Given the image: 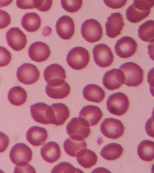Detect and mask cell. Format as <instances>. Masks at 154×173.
Returning <instances> with one entry per match:
<instances>
[{
  "label": "cell",
  "mask_w": 154,
  "mask_h": 173,
  "mask_svg": "<svg viewBox=\"0 0 154 173\" xmlns=\"http://www.w3.org/2000/svg\"><path fill=\"white\" fill-rule=\"evenodd\" d=\"M154 2L153 0H134L126 10L127 19L133 23L140 21L149 15Z\"/></svg>",
  "instance_id": "obj_1"
},
{
  "label": "cell",
  "mask_w": 154,
  "mask_h": 173,
  "mask_svg": "<svg viewBox=\"0 0 154 173\" xmlns=\"http://www.w3.org/2000/svg\"><path fill=\"white\" fill-rule=\"evenodd\" d=\"M119 69L123 72L125 77L124 84L130 87H136L140 84L143 79V72L137 64L131 62L122 64Z\"/></svg>",
  "instance_id": "obj_2"
},
{
  "label": "cell",
  "mask_w": 154,
  "mask_h": 173,
  "mask_svg": "<svg viewBox=\"0 0 154 173\" xmlns=\"http://www.w3.org/2000/svg\"><path fill=\"white\" fill-rule=\"evenodd\" d=\"M88 50L80 46L74 47L67 55L66 61L69 66L72 69L80 70L86 67L89 61Z\"/></svg>",
  "instance_id": "obj_3"
},
{
  "label": "cell",
  "mask_w": 154,
  "mask_h": 173,
  "mask_svg": "<svg viewBox=\"0 0 154 173\" xmlns=\"http://www.w3.org/2000/svg\"><path fill=\"white\" fill-rule=\"evenodd\" d=\"M129 102L127 96L124 93L118 92L109 96L106 103V108L111 114L117 116L126 113L129 106Z\"/></svg>",
  "instance_id": "obj_4"
},
{
  "label": "cell",
  "mask_w": 154,
  "mask_h": 173,
  "mask_svg": "<svg viewBox=\"0 0 154 173\" xmlns=\"http://www.w3.org/2000/svg\"><path fill=\"white\" fill-rule=\"evenodd\" d=\"M81 31L83 38L91 43L99 40L103 34L100 24L97 21L93 19H87L83 22L81 26Z\"/></svg>",
  "instance_id": "obj_5"
},
{
  "label": "cell",
  "mask_w": 154,
  "mask_h": 173,
  "mask_svg": "<svg viewBox=\"0 0 154 173\" xmlns=\"http://www.w3.org/2000/svg\"><path fill=\"white\" fill-rule=\"evenodd\" d=\"M45 92L48 96L54 99H61L67 96L70 91V87L64 80L54 79L48 81Z\"/></svg>",
  "instance_id": "obj_6"
},
{
  "label": "cell",
  "mask_w": 154,
  "mask_h": 173,
  "mask_svg": "<svg viewBox=\"0 0 154 173\" xmlns=\"http://www.w3.org/2000/svg\"><path fill=\"white\" fill-rule=\"evenodd\" d=\"M100 131L106 137L117 139L122 136L124 131V127L121 121L113 118L105 119L100 126Z\"/></svg>",
  "instance_id": "obj_7"
},
{
  "label": "cell",
  "mask_w": 154,
  "mask_h": 173,
  "mask_svg": "<svg viewBox=\"0 0 154 173\" xmlns=\"http://www.w3.org/2000/svg\"><path fill=\"white\" fill-rule=\"evenodd\" d=\"M69 114V109L65 104L53 103L49 107L48 120L50 124L60 125L68 118Z\"/></svg>",
  "instance_id": "obj_8"
},
{
  "label": "cell",
  "mask_w": 154,
  "mask_h": 173,
  "mask_svg": "<svg viewBox=\"0 0 154 173\" xmlns=\"http://www.w3.org/2000/svg\"><path fill=\"white\" fill-rule=\"evenodd\" d=\"M94 61L98 66L106 67L112 64L114 56L110 48L104 43H100L94 46L93 49Z\"/></svg>",
  "instance_id": "obj_9"
},
{
  "label": "cell",
  "mask_w": 154,
  "mask_h": 173,
  "mask_svg": "<svg viewBox=\"0 0 154 173\" xmlns=\"http://www.w3.org/2000/svg\"><path fill=\"white\" fill-rule=\"evenodd\" d=\"M16 76L20 82L26 85H31L39 79L40 72L34 64L25 63L18 68Z\"/></svg>",
  "instance_id": "obj_10"
},
{
  "label": "cell",
  "mask_w": 154,
  "mask_h": 173,
  "mask_svg": "<svg viewBox=\"0 0 154 173\" xmlns=\"http://www.w3.org/2000/svg\"><path fill=\"white\" fill-rule=\"evenodd\" d=\"M137 43L132 37L124 36L118 40L114 46L116 54L122 58H129L135 53L137 49Z\"/></svg>",
  "instance_id": "obj_11"
},
{
  "label": "cell",
  "mask_w": 154,
  "mask_h": 173,
  "mask_svg": "<svg viewBox=\"0 0 154 173\" xmlns=\"http://www.w3.org/2000/svg\"><path fill=\"white\" fill-rule=\"evenodd\" d=\"M87 122L84 119L79 117L72 118L67 124L66 131L70 136H80L87 138L90 133V130Z\"/></svg>",
  "instance_id": "obj_12"
},
{
  "label": "cell",
  "mask_w": 154,
  "mask_h": 173,
  "mask_svg": "<svg viewBox=\"0 0 154 173\" xmlns=\"http://www.w3.org/2000/svg\"><path fill=\"white\" fill-rule=\"evenodd\" d=\"M6 38L9 46L16 51L24 48L26 44V37L25 34L18 27H12L7 31Z\"/></svg>",
  "instance_id": "obj_13"
},
{
  "label": "cell",
  "mask_w": 154,
  "mask_h": 173,
  "mask_svg": "<svg viewBox=\"0 0 154 173\" xmlns=\"http://www.w3.org/2000/svg\"><path fill=\"white\" fill-rule=\"evenodd\" d=\"M124 75L119 69L113 68L106 72L102 79V83L106 89L110 90L119 88L124 84Z\"/></svg>",
  "instance_id": "obj_14"
},
{
  "label": "cell",
  "mask_w": 154,
  "mask_h": 173,
  "mask_svg": "<svg viewBox=\"0 0 154 173\" xmlns=\"http://www.w3.org/2000/svg\"><path fill=\"white\" fill-rule=\"evenodd\" d=\"M87 144L83 138L80 136H70L64 142V151L68 155L78 157L87 148Z\"/></svg>",
  "instance_id": "obj_15"
},
{
  "label": "cell",
  "mask_w": 154,
  "mask_h": 173,
  "mask_svg": "<svg viewBox=\"0 0 154 173\" xmlns=\"http://www.w3.org/2000/svg\"><path fill=\"white\" fill-rule=\"evenodd\" d=\"M32 152L31 149L25 144L18 143L11 148L9 153L11 161L14 164L23 161L29 162L32 159Z\"/></svg>",
  "instance_id": "obj_16"
},
{
  "label": "cell",
  "mask_w": 154,
  "mask_h": 173,
  "mask_svg": "<svg viewBox=\"0 0 154 173\" xmlns=\"http://www.w3.org/2000/svg\"><path fill=\"white\" fill-rule=\"evenodd\" d=\"M125 24L122 16L119 12L111 14L107 18L105 25L106 35L111 38H113L120 34Z\"/></svg>",
  "instance_id": "obj_17"
},
{
  "label": "cell",
  "mask_w": 154,
  "mask_h": 173,
  "mask_svg": "<svg viewBox=\"0 0 154 173\" xmlns=\"http://www.w3.org/2000/svg\"><path fill=\"white\" fill-rule=\"evenodd\" d=\"M50 51L48 45L43 42L37 41L32 44L29 47L28 54L29 58L37 62L46 60L50 54Z\"/></svg>",
  "instance_id": "obj_18"
},
{
  "label": "cell",
  "mask_w": 154,
  "mask_h": 173,
  "mask_svg": "<svg viewBox=\"0 0 154 173\" xmlns=\"http://www.w3.org/2000/svg\"><path fill=\"white\" fill-rule=\"evenodd\" d=\"M56 28L57 34L61 38L64 40L69 39L74 33L75 27L73 21L70 17L63 16L57 21Z\"/></svg>",
  "instance_id": "obj_19"
},
{
  "label": "cell",
  "mask_w": 154,
  "mask_h": 173,
  "mask_svg": "<svg viewBox=\"0 0 154 173\" xmlns=\"http://www.w3.org/2000/svg\"><path fill=\"white\" fill-rule=\"evenodd\" d=\"M103 116L102 112L98 107L88 105L83 107L80 111L79 117L85 120L89 126L97 124Z\"/></svg>",
  "instance_id": "obj_20"
},
{
  "label": "cell",
  "mask_w": 154,
  "mask_h": 173,
  "mask_svg": "<svg viewBox=\"0 0 154 173\" xmlns=\"http://www.w3.org/2000/svg\"><path fill=\"white\" fill-rule=\"evenodd\" d=\"M27 141L34 146L43 145L48 137L46 129L37 126H33L27 131L26 134Z\"/></svg>",
  "instance_id": "obj_21"
},
{
  "label": "cell",
  "mask_w": 154,
  "mask_h": 173,
  "mask_svg": "<svg viewBox=\"0 0 154 173\" xmlns=\"http://www.w3.org/2000/svg\"><path fill=\"white\" fill-rule=\"evenodd\" d=\"M42 159L49 163H53L60 158L61 151L58 145L55 142H49L45 144L40 150Z\"/></svg>",
  "instance_id": "obj_22"
},
{
  "label": "cell",
  "mask_w": 154,
  "mask_h": 173,
  "mask_svg": "<svg viewBox=\"0 0 154 173\" xmlns=\"http://www.w3.org/2000/svg\"><path fill=\"white\" fill-rule=\"evenodd\" d=\"M83 97L86 100L96 103H100L104 99V91L98 85L95 84L86 85L82 91Z\"/></svg>",
  "instance_id": "obj_23"
},
{
  "label": "cell",
  "mask_w": 154,
  "mask_h": 173,
  "mask_svg": "<svg viewBox=\"0 0 154 173\" xmlns=\"http://www.w3.org/2000/svg\"><path fill=\"white\" fill-rule=\"evenodd\" d=\"M49 106L40 102L35 103L30 106V112L33 119L36 122L44 124H49L47 118Z\"/></svg>",
  "instance_id": "obj_24"
},
{
  "label": "cell",
  "mask_w": 154,
  "mask_h": 173,
  "mask_svg": "<svg viewBox=\"0 0 154 173\" xmlns=\"http://www.w3.org/2000/svg\"><path fill=\"white\" fill-rule=\"evenodd\" d=\"M21 24L22 27L26 31L33 32L39 28L41 24V19L35 13H27L23 16Z\"/></svg>",
  "instance_id": "obj_25"
},
{
  "label": "cell",
  "mask_w": 154,
  "mask_h": 173,
  "mask_svg": "<svg viewBox=\"0 0 154 173\" xmlns=\"http://www.w3.org/2000/svg\"><path fill=\"white\" fill-rule=\"evenodd\" d=\"M138 155L143 161L150 162L154 158V143L150 140H144L141 142L137 148Z\"/></svg>",
  "instance_id": "obj_26"
},
{
  "label": "cell",
  "mask_w": 154,
  "mask_h": 173,
  "mask_svg": "<svg viewBox=\"0 0 154 173\" xmlns=\"http://www.w3.org/2000/svg\"><path fill=\"white\" fill-rule=\"evenodd\" d=\"M123 151L121 145L116 143H112L105 146L101 149L100 154L106 160H113L119 158Z\"/></svg>",
  "instance_id": "obj_27"
},
{
  "label": "cell",
  "mask_w": 154,
  "mask_h": 173,
  "mask_svg": "<svg viewBox=\"0 0 154 173\" xmlns=\"http://www.w3.org/2000/svg\"><path fill=\"white\" fill-rule=\"evenodd\" d=\"M8 99L12 105L20 106L24 103L27 99L26 91L22 88L15 86L11 88L8 94Z\"/></svg>",
  "instance_id": "obj_28"
},
{
  "label": "cell",
  "mask_w": 154,
  "mask_h": 173,
  "mask_svg": "<svg viewBox=\"0 0 154 173\" xmlns=\"http://www.w3.org/2000/svg\"><path fill=\"white\" fill-rule=\"evenodd\" d=\"M43 76L47 82L54 79L65 80L66 78L64 69L61 65L57 64H53L48 66L44 71Z\"/></svg>",
  "instance_id": "obj_29"
},
{
  "label": "cell",
  "mask_w": 154,
  "mask_h": 173,
  "mask_svg": "<svg viewBox=\"0 0 154 173\" xmlns=\"http://www.w3.org/2000/svg\"><path fill=\"white\" fill-rule=\"evenodd\" d=\"M138 35L143 41L153 42L154 39V21L149 20L147 21L139 27Z\"/></svg>",
  "instance_id": "obj_30"
},
{
  "label": "cell",
  "mask_w": 154,
  "mask_h": 173,
  "mask_svg": "<svg viewBox=\"0 0 154 173\" xmlns=\"http://www.w3.org/2000/svg\"><path fill=\"white\" fill-rule=\"evenodd\" d=\"M76 160L81 166L85 168L88 169L96 164L97 157L94 152L86 148L77 157Z\"/></svg>",
  "instance_id": "obj_31"
},
{
  "label": "cell",
  "mask_w": 154,
  "mask_h": 173,
  "mask_svg": "<svg viewBox=\"0 0 154 173\" xmlns=\"http://www.w3.org/2000/svg\"><path fill=\"white\" fill-rule=\"evenodd\" d=\"M82 172L80 169L74 167L69 163L66 162L60 163L55 166L52 170L51 173H75Z\"/></svg>",
  "instance_id": "obj_32"
},
{
  "label": "cell",
  "mask_w": 154,
  "mask_h": 173,
  "mask_svg": "<svg viewBox=\"0 0 154 173\" xmlns=\"http://www.w3.org/2000/svg\"><path fill=\"white\" fill-rule=\"evenodd\" d=\"M61 3L65 10L69 12L73 13L80 9L82 4V1L61 0Z\"/></svg>",
  "instance_id": "obj_33"
},
{
  "label": "cell",
  "mask_w": 154,
  "mask_h": 173,
  "mask_svg": "<svg viewBox=\"0 0 154 173\" xmlns=\"http://www.w3.org/2000/svg\"><path fill=\"white\" fill-rule=\"evenodd\" d=\"M11 59L10 52L5 48L0 46V67L8 65Z\"/></svg>",
  "instance_id": "obj_34"
},
{
  "label": "cell",
  "mask_w": 154,
  "mask_h": 173,
  "mask_svg": "<svg viewBox=\"0 0 154 173\" xmlns=\"http://www.w3.org/2000/svg\"><path fill=\"white\" fill-rule=\"evenodd\" d=\"M14 172H33L35 173L34 168L29 165L28 162L23 161L16 164Z\"/></svg>",
  "instance_id": "obj_35"
},
{
  "label": "cell",
  "mask_w": 154,
  "mask_h": 173,
  "mask_svg": "<svg viewBox=\"0 0 154 173\" xmlns=\"http://www.w3.org/2000/svg\"><path fill=\"white\" fill-rule=\"evenodd\" d=\"M52 2V0H33L34 7L41 11H46L51 8Z\"/></svg>",
  "instance_id": "obj_36"
},
{
  "label": "cell",
  "mask_w": 154,
  "mask_h": 173,
  "mask_svg": "<svg viewBox=\"0 0 154 173\" xmlns=\"http://www.w3.org/2000/svg\"><path fill=\"white\" fill-rule=\"evenodd\" d=\"M11 17L6 11L0 9V29L6 27L10 24Z\"/></svg>",
  "instance_id": "obj_37"
},
{
  "label": "cell",
  "mask_w": 154,
  "mask_h": 173,
  "mask_svg": "<svg viewBox=\"0 0 154 173\" xmlns=\"http://www.w3.org/2000/svg\"><path fill=\"white\" fill-rule=\"evenodd\" d=\"M105 4L110 8L117 9L120 8L126 4V0L109 1L104 0Z\"/></svg>",
  "instance_id": "obj_38"
},
{
  "label": "cell",
  "mask_w": 154,
  "mask_h": 173,
  "mask_svg": "<svg viewBox=\"0 0 154 173\" xmlns=\"http://www.w3.org/2000/svg\"><path fill=\"white\" fill-rule=\"evenodd\" d=\"M9 142L8 136L0 131V153L6 150L8 146Z\"/></svg>",
  "instance_id": "obj_39"
},
{
  "label": "cell",
  "mask_w": 154,
  "mask_h": 173,
  "mask_svg": "<svg viewBox=\"0 0 154 173\" xmlns=\"http://www.w3.org/2000/svg\"><path fill=\"white\" fill-rule=\"evenodd\" d=\"M17 7L21 9H32L34 8L33 0L20 1L16 2Z\"/></svg>",
  "instance_id": "obj_40"
},
{
  "label": "cell",
  "mask_w": 154,
  "mask_h": 173,
  "mask_svg": "<svg viewBox=\"0 0 154 173\" xmlns=\"http://www.w3.org/2000/svg\"><path fill=\"white\" fill-rule=\"evenodd\" d=\"M12 1H0V7L6 6L10 4Z\"/></svg>",
  "instance_id": "obj_41"
}]
</instances>
